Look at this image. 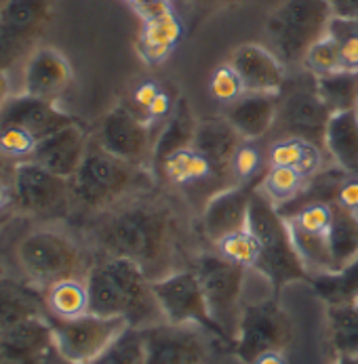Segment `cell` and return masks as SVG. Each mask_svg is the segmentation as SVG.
I'll return each instance as SVG.
<instances>
[{
    "label": "cell",
    "instance_id": "34",
    "mask_svg": "<svg viewBox=\"0 0 358 364\" xmlns=\"http://www.w3.org/2000/svg\"><path fill=\"white\" fill-rule=\"evenodd\" d=\"M316 293L329 304H357L358 301V257L337 272L320 274L314 278Z\"/></svg>",
    "mask_w": 358,
    "mask_h": 364
},
{
    "label": "cell",
    "instance_id": "46",
    "mask_svg": "<svg viewBox=\"0 0 358 364\" xmlns=\"http://www.w3.org/2000/svg\"><path fill=\"white\" fill-rule=\"evenodd\" d=\"M335 19L358 23V0H329Z\"/></svg>",
    "mask_w": 358,
    "mask_h": 364
},
{
    "label": "cell",
    "instance_id": "37",
    "mask_svg": "<svg viewBox=\"0 0 358 364\" xmlns=\"http://www.w3.org/2000/svg\"><path fill=\"white\" fill-rule=\"evenodd\" d=\"M89 364H146L144 331L127 326L102 354Z\"/></svg>",
    "mask_w": 358,
    "mask_h": 364
},
{
    "label": "cell",
    "instance_id": "47",
    "mask_svg": "<svg viewBox=\"0 0 358 364\" xmlns=\"http://www.w3.org/2000/svg\"><path fill=\"white\" fill-rule=\"evenodd\" d=\"M253 364H287V358L283 356V352H265L256 358Z\"/></svg>",
    "mask_w": 358,
    "mask_h": 364
},
{
    "label": "cell",
    "instance_id": "21",
    "mask_svg": "<svg viewBox=\"0 0 358 364\" xmlns=\"http://www.w3.org/2000/svg\"><path fill=\"white\" fill-rule=\"evenodd\" d=\"M70 82H72L70 61L57 49L41 47L30 53L23 74V93L47 102H57Z\"/></svg>",
    "mask_w": 358,
    "mask_h": 364
},
{
    "label": "cell",
    "instance_id": "13",
    "mask_svg": "<svg viewBox=\"0 0 358 364\" xmlns=\"http://www.w3.org/2000/svg\"><path fill=\"white\" fill-rule=\"evenodd\" d=\"M95 141L110 154L131 164L148 166L154 154L152 122L139 116L129 105H116L103 118Z\"/></svg>",
    "mask_w": 358,
    "mask_h": 364
},
{
    "label": "cell",
    "instance_id": "28",
    "mask_svg": "<svg viewBox=\"0 0 358 364\" xmlns=\"http://www.w3.org/2000/svg\"><path fill=\"white\" fill-rule=\"evenodd\" d=\"M181 38V21L173 9L144 19L139 34V53L148 63H162Z\"/></svg>",
    "mask_w": 358,
    "mask_h": 364
},
{
    "label": "cell",
    "instance_id": "31",
    "mask_svg": "<svg viewBox=\"0 0 358 364\" xmlns=\"http://www.w3.org/2000/svg\"><path fill=\"white\" fill-rule=\"evenodd\" d=\"M287 225H289V232H291L293 247H295L302 263L306 265L307 274L316 272L320 276V274L335 272L327 232H310V230L289 221V219H287Z\"/></svg>",
    "mask_w": 358,
    "mask_h": 364
},
{
    "label": "cell",
    "instance_id": "26",
    "mask_svg": "<svg viewBox=\"0 0 358 364\" xmlns=\"http://www.w3.org/2000/svg\"><path fill=\"white\" fill-rule=\"evenodd\" d=\"M196 127H199V120L194 118L192 105L188 104L186 100H179L173 107L171 116L164 120V124H162V129H160V133H158V137L154 141V166L158 162H162L164 158L179 152V150L192 148Z\"/></svg>",
    "mask_w": 358,
    "mask_h": 364
},
{
    "label": "cell",
    "instance_id": "35",
    "mask_svg": "<svg viewBox=\"0 0 358 364\" xmlns=\"http://www.w3.org/2000/svg\"><path fill=\"white\" fill-rule=\"evenodd\" d=\"M329 333L339 356H358V301L329 306Z\"/></svg>",
    "mask_w": 358,
    "mask_h": 364
},
{
    "label": "cell",
    "instance_id": "41",
    "mask_svg": "<svg viewBox=\"0 0 358 364\" xmlns=\"http://www.w3.org/2000/svg\"><path fill=\"white\" fill-rule=\"evenodd\" d=\"M329 30L335 34V38L339 43L342 72L358 74V23L333 17Z\"/></svg>",
    "mask_w": 358,
    "mask_h": 364
},
{
    "label": "cell",
    "instance_id": "7",
    "mask_svg": "<svg viewBox=\"0 0 358 364\" xmlns=\"http://www.w3.org/2000/svg\"><path fill=\"white\" fill-rule=\"evenodd\" d=\"M194 272L201 280L206 306L223 333L234 339L243 316V289L247 267L221 257L219 253H203L194 261Z\"/></svg>",
    "mask_w": 358,
    "mask_h": 364
},
{
    "label": "cell",
    "instance_id": "18",
    "mask_svg": "<svg viewBox=\"0 0 358 364\" xmlns=\"http://www.w3.org/2000/svg\"><path fill=\"white\" fill-rule=\"evenodd\" d=\"M228 63L238 74L245 93H280L287 82V65L263 45L247 43L236 47Z\"/></svg>",
    "mask_w": 358,
    "mask_h": 364
},
{
    "label": "cell",
    "instance_id": "39",
    "mask_svg": "<svg viewBox=\"0 0 358 364\" xmlns=\"http://www.w3.org/2000/svg\"><path fill=\"white\" fill-rule=\"evenodd\" d=\"M217 253L226 259L234 261L243 267H256L259 263V247H257L253 234L247 230H238V232H232L223 238H219L217 242H213Z\"/></svg>",
    "mask_w": 358,
    "mask_h": 364
},
{
    "label": "cell",
    "instance_id": "19",
    "mask_svg": "<svg viewBox=\"0 0 358 364\" xmlns=\"http://www.w3.org/2000/svg\"><path fill=\"white\" fill-rule=\"evenodd\" d=\"M53 350L55 335L47 314L0 331V364H47Z\"/></svg>",
    "mask_w": 358,
    "mask_h": 364
},
{
    "label": "cell",
    "instance_id": "43",
    "mask_svg": "<svg viewBox=\"0 0 358 364\" xmlns=\"http://www.w3.org/2000/svg\"><path fill=\"white\" fill-rule=\"evenodd\" d=\"M335 203H339V205H344L346 208L358 213V175L346 173V177L339 183Z\"/></svg>",
    "mask_w": 358,
    "mask_h": 364
},
{
    "label": "cell",
    "instance_id": "25",
    "mask_svg": "<svg viewBox=\"0 0 358 364\" xmlns=\"http://www.w3.org/2000/svg\"><path fill=\"white\" fill-rule=\"evenodd\" d=\"M45 314L47 301L34 287L0 276V331Z\"/></svg>",
    "mask_w": 358,
    "mask_h": 364
},
{
    "label": "cell",
    "instance_id": "40",
    "mask_svg": "<svg viewBox=\"0 0 358 364\" xmlns=\"http://www.w3.org/2000/svg\"><path fill=\"white\" fill-rule=\"evenodd\" d=\"M209 93L217 104L221 105H232L236 100H241L245 95V87L228 61L221 63L219 68H215V72L211 74Z\"/></svg>",
    "mask_w": 358,
    "mask_h": 364
},
{
    "label": "cell",
    "instance_id": "12",
    "mask_svg": "<svg viewBox=\"0 0 358 364\" xmlns=\"http://www.w3.org/2000/svg\"><path fill=\"white\" fill-rule=\"evenodd\" d=\"M53 0H9L0 11V70L34 49L51 17Z\"/></svg>",
    "mask_w": 358,
    "mask_h": 364
},
{
    "label": "cell",
    "instance_id": "38",
    "mask_svg": "<svg viewBox=\"0 0 358 364\" xmlns=\"http://www.w3.org/2000/svg\"><path fill=\"white\" fill-rule=\"evenodd\" d=\"M302 65L314 78H325V76H333V74L342 72L339 43H337V38H335V34L331 30L310 47Z\"/></svg>",
    "mask_w": 358,
    "mask_h": 364
},
{
    "label": "cell",
    "instance_id": "22",
    "mask_svg": "<svg viewBox=\"0 0 358 364\" xmlns=\"http://www.w3.org/2000/svg\"><path fill=\"white\" fill-rule=\"evenodd\" d=\"M241 133L228 122V118H205L199 120L192 148L199 150L213 164L217 177L232 175V160L243 146Z\"/></svg>",
    "mask_w": 358,
    "mask_h": 364
},
{
    "label": "cell",
    "instance_id": "32",
    "mask_svg": "<svg viewBox=\"0 0 358 364\" xmlns=\"http://www.w3.org/2000/svg\"><path fill=\"white\" fill-rule=\"evenodd\" d=\"M47 312L57 318H76L89 312V291L85 278L61 280L45 291Z\"/></svg>",
    "mask_w": 358,
    "mask_h": 364
},
{
    "label": "cell",
    "instance_id": "11",
    "mask_svg": "<svg viewBox=\"0 0 358 364\" xmlns=\"http://www.w3.org/2000/svg\"><path fill=\"white\" fill-rule=\"evenodd\" d=\"M13 196L17 207L36 217H61L72 203L70 179H63L26 158L13 171Z\"/></svg>",
    "mask_w": 358,
    "mask_h": 364
},
{
    "label": "cell",
    "instance_id": "20",
    "mask_svg": "<svg viewBox=\"0 0 358 364\" xmlns=\"http://www.w3.org/2000/svg\"><path fill=\"white\" fill-rule=\"evenodd\" d=\"M89 144L91 139L87 131L78 122H72L41 139L30 160L38 162L63 179H72L85 160Z\"/></svg>",
    "mask_w": 358,
    "mask_h": 364
},
{
    "label": "cell",
    "instance_id": "15",
    "mask_svg": "<svg viewBox=\"0 0 358 364\" xmlns=\"http://www.w3.org/2000/svg\"><path fill=\"white\" fill-rule=\"evenodd\" d=\"M278 97H280V104H278L276 124L287 127L291 131L289 135L306 137L325 148V129H327L331 112L327 109V105L322 104L318 95L316 78H312L307 87L304 80L289 82V95L280 91Z\"/></svg>",
    "mask_w": 358,
    "mask_h": 364
},
{
    "label": "cell",
    "instance_id": "2",
    "mask_svg": "<svg viewBox=\"0 0 358 364\" xmlns=\"http://www.w3.org/2000/svg\"><path fill=\"white\" fill-rule=\"evenodd\" d=\"M85 280L91 314L122 318L135 328H148L164 322L154 297L152 278L139 263L127 257L103 255L89 267Z\"/></svg>",
    "mask_w": 358,
    "mask_h": 364
},
{
    "label": "cell",
    "instance_id": "24",
    "mask_svg": "<svg viewBox=\"0 0 358 364\" xmlns=\"http://www.w3.org/2000/svg\"><path fill=\"white\" fill-rule=\"evenodd\" d=\"M325 150L339 168L358 175V109L335 112L329 116Z\"/></svg>",
    "mask_w": 358,
    "mask_h": 364
},
{
    "label": "cell",
    "instance_id": "4",
    "mask_svg": "<svg viewBox=\"0 0 358 364\" xmlns=\"http://www.w3.org/2000/svg\"><path fill=\"white\" fill-rule=\"evenodd\" d=\"M247 228L259 247L257 269L274 282V287L307 278L306 265L293 247L287 219L263 192H259V188H256L251 198Z\"/></svg>",
    "mask_w": 358,
    "mask_h": 364
},
{
    "label": "cell",
    "instance_id": "16",
    "mask_svg": "<svg viewBox=\"0 0 358 364\" xmlns=\"http://www.w3.org/2000/svg\"><path fill=\"white\" fill-rule=\"evenodd\" d=\"M72 122H76V118L61 112L55 102H47L28 93L9 97L0 107V129L21 131L36 141Z\"/></svg>",
    "mask_w": 358,
    "mask_h": 364
},
{
    "label": "cell",
    "instance_id": "36",
    "mask_svg": "<svg viewBox=\"0 0 358 364\" xmlns=\"http://www.w3.org/2000/svg\"><path fill=\"white\" fill-rule=\"evenodd\" d=\"M316 89L331 114L358 109V74L339 72L333 76L316 78Z\"/></svg>",
    "mask_w": 358,
    "mask_h": 364
},
{
    "label": "cell",
    "instance_id": "9",
    "mask_svg": "<svg viewBox=\"0 0 358 364\" xmlns=\"http://www.w3.org/2000/svg\"><path fill=\"white\" fill-rule=\"evenodd\" d=\"M293 341V322L276 301H261L243 310L234 343L236 356L253 364L265 352H285Z\"/></svg>",
    "mask_w": 358,
    "mask_h": 364
},
{
    "label": "cell",
    "instance_id": "30",
    "mask_svg": "<svg viewBox=\"0 0 358 364\" xmlns=\"http://www.w3.org/2000/svg\"><path fill=\"white\" fill-rule=\"evenodd\" d=\"M156 168L173 186H192V183H203L211 177H217L213 164L194 148H186L171 154L162 162H158Z\"/></svg>",
    "mask_w": 358,
    "mask_h": 364
},
{
    "label": "cell",
    "instance_id": "50",
    "mask_svg": "<svg viewBox=\"0 0 358 364\" xmlns=\"http://www.w3.org/2000/svg\"><path fill=\"white\" fill-rule=\"evenodd\" d=\"M337 364H358V356H339Z\"/></svg>",
    "mask_w": 358,
    "mask_h": 364
},
{
    "label": "cell",
    "instance_id": "42",
    "mask_svg": "<svg viewBox=\"0 0 358 364\" xmlns=\"http://www.w3.org/2000/svg\"><path fill=\"white\" fill-rule=\"evenodd\" d=\"M265 158L261 154V150L251 141H243V146L238 148L236 156L232 160V177H236L241 183H249L256 179V175L261 171Z\"/></svg>",
    "mask_w": 358,
    "mask_h": 364
},
{
    "label": "cell",
    "instance_id": "6",
    "mask_svg": "<svg viewBox=\"0 0 358 364\" xmlns=\"http://www.w3.org/2000/svg\"><path fill=\"white\" fill-rule=\"evenodd\" d=\"M17 259L32 284L45 291L70 278H87L89 265L83 249L63 232L38 230L17 247Z\"/></svg>",
    "mask_w": 358,
    "mask_h": 364
},
{
    "label": "cell",
    "instance_id": "3",
    "mask_svg": "<svg viewBox=\"0 0 358 364\" xmlns=\"http://www.w3.org/2000/svg\"><path fill=\"white\" fill-rule=\"evenodd\" d=\"M154 188V171L110 154L98 141L89 144L80 168L70 179L72 200L91 213H103L105 208Z\"/></svg>",
    "mask_w": 358,
    "mask_h": 364
},
{
    "label": "cell",
    "instance_id": "44",
    "mask_svg": "<svg viewBox=\"0 0 358 364\" xmlns=\"http://www.w3.org/2000/svg\"><path fill=\"white\" fill-rule=\"evenodd\" d=\"M173 107H175V105L171 104V97H169V93L160 91V93H158V97L154 100V104L150 105V107H148V112L144 114V118H146L148 122L156 124L158 120H167V118L171 116Z\"/></svg>",
    "mask_w": 358,
    "mask_h": 364
},
{
    "label": "cell",
    "instance_id": "49",
    "mask_svg": "<svg viewBox=\"0 0 358 364\" xmlns=\"http://www.w3.org/2000/svg\"><path fill=\"white\" fill-rule=\"evenodd\" d=\"M47 364H83V363H76V360H70V358L61 356V354L57 352V348H55L51 354H49V358H47Z\"/></svg>",
    "mask_w": 358,
    "mask_h": 364
},
{
    "label": "cell",
    "instance_id": "33",
    "mask_svg": "<svg viewBox=\"0 0 358 364\" xmlns=\"http://www.w3.org/2000/svg\"><path fill=\"white\" fill-rule=\"evenodd\" d=\"M307 179L310 177L300 173L298 168H291V166H265L257 188L276 207H285L304 192Z\"/></svg>",
    "mask_w": 358,
    "mask_h": 364
},
{
    "label": "cell",
    "instance_id": "53",
    "mask_svg": "<svg viewBox=\"0 0 358 364\" xmlns=\"http://www.w3.org/2000/svg\"><path fill=\"white\" fill-rule=\"evenodd\" d=\"M6 2H9V0H0V11L4 9V4H6Z\"/></svg>",
    "mask_w": 358,
    "mask_h": 364
},
{
    "label": "cell",
    "instance_id": "29",
    "mask_svg": "<svg viewBox=\"0 0 358 364\" xmlns=\"http://www.w3.org/2000/svg\"><path fill=\"white\" fill-rule=\"evenodd\" d=\"M335 272L358 257V213L333 200V219L327 232Z\"/></svg>",
    "mask_w": 358,
    "mask_h": 364
},
{
    "label": "cell",
    "instance_id": "14",
    "mask_svg": "<svg viewBox=\"0 0 358 364\" xmlns=\"http://www.w3.org/2000/svg\"><path fill=\"white\" fill-rule=\"evenodd\" d=\"M144 331L146 364H206L209 346L194 324L158 322Z\"/></svg>",
    "mask_w": 358,
    "mask_h": 364
},
{
    "label": "cell",
    "instance_id": "48",
    "mask_svg": "<svg viewBox=\"0 0 358 364\" xmlns=\"http://www.w3.org/2000/svg\"><path fill=\"white\" fill-rule=\"evenodd\" d=\"M6 70H0V107L9 100V78L4 74Z\"/></svg>",
    "mask_w": 358,
    "mask_h": 364
},
{
    "label": "cell",
    "instance_id": "23",
    "mask_svg": "<svg viewBox=\"0 0 358 364\" xmlns=\"http://www.w3.org/2000/svg\"><path fill=\"white\" fill-rule=\"evenodd\" d=\"M278 93H245L228 105V122L241 133L243 139L256 141L270 133L278 118Z\"/></svg>",
    "mask_w": 358,
    "mask_h": 364
},
{
    "label": "cell",
    "instance_id": "17",
    "mask_svg": "<svg viewBox=\"0 0 358 364\" xmlns=\"http://www.w3.org/2000/svg\"><path fill=\"white\" fill-rule=\"evenodd\" d=\"M256 188L253 181H249V183L223 188L213 196H209L201 213V225H203V234L211 242H217L219 238L232 232L247 230L249 208Z\"/></svg>",
    "mask_w": 358,
    "mask_h": 364
},
{
    "label": "cell",
    "instance_id": "5",
    "mask_svg": "<svg viewBox=\"0 0 358 364\" xmlns=\"http://www.w3.org/2000/svg\"><path fill=\"white\" fill-rule=\"evenodd\" d=\"M329 0H283L265 21L270 49L291 68L302 65L310 47L331 28Z\"/></svg>",
    "mask_w": 358,
    "mask_h": 364
},
{
    "label": "cell",
    "instance_id": "51",
    "mask_svg": "<svg viewBox=\"0 0 358 364\" xmlns=\"http://www.w3.org/2000/svg\"><path fill=\"white\" fill-rule=\"evenodd\" d=\"M206 4H228V2H236V0H201Z\"/></svg>",
    "mask_w": 358,
    "mask_h": 364
},
{
    "label": "cell",
    "instance_id": "1",
    "mask_svg": "<svg viewBox=\"0 0 358 364\" xmlns=\"http://www.w3.org/2000/svg\"><path fill=\"white\" fill-rule=\"evenodd\" d=\"M181 236L179 210L154 190L105 208L93 228V238L105 255L139 263L152 280L173 272Z\"/></svg>",
    "mask_w": 358,
    "mask_h": 364
},
{
    "label": "cell",
    "instance_id": "27",
    "mask_svg": "<svg viewBox=\"0 0 358 364\" xmlns=\"http://www.w3.org/2000/svg\"><path fill=\"white\" fill-rule=\"evenodd\" d=\"M322 146L310 141L300 135H287L270 144L265 164L268 166H291L304 173L306 177H314L316 173L322 171Z\"/></svg>",
    "mask_w": 358,
    "mask_h": 364
},
{
    "label": "cell",
    "instance_id": "10",
    "mask_svg": "<svg viewBox=\"0 0 358 364\" xmlns=\"http://www.w3.org/2000/svg\"><path fill=\"white\" fill-rule=\"evenodd\" d=\"M55 335V348L61 356L89 364L129 326L122 318H107L98 314H83L76 318H57L47 312Z\"/></svg>",
    "mask_w": 358,
    "mask_h": 364
},
{
    "label": "cell",
    "instance_id": "45",
    "mask_svg": "<svg viewBox=\"0 0 358 364\" xmlns=\"http://www.w3.org/2000/svg\"><path fill=\"white\" fill-rule=\"evenodd\" d=\"M162 89L152 82V80H148V82H142L137 89H135V93H133V102L137 105V109H142V116L148 112V107L154 104V100L158 97V93H160Z\"/></svg>",
    "mask_w": 358,
    "mask_h": 364
},
{
    "label": "cell",
    "instance_id": "52",
    "mask_svg": "<svg viewBox=\"0 0 358 364\" xmlns=\"http://www.w3.org/2000/svg\"><path fill=\"white\" fill-rule=\"evenodd\" d=\"M4 200H6V194H4V188H2V183H0V207L4 205Z\"/></svg>",
    "mask_w": 358,
    "mask_h": 364
},
{
    "label": "cell",
    "instance_id": "8",
    "mask_svg": "<svg viewBox=\"0 0 358 364\" xmlns=\"http://www.w3.org/2000/svg\"><path fill=\"white\" fill-rule=\"evenodd\" d=\"M152 291L164 322L194 324L223 339H230L211 316L201 280L194 269H177L162 278H156L152 280Z\"/></svg>",
    "mask_w": 358,
    "mask_h": 364
}]
</instances>
